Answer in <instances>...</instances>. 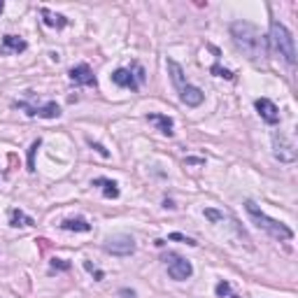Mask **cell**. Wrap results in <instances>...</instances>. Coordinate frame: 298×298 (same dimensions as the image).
I'll return each instance as SVG.
<instances>
[{"instance_id": "cell-22", "label": "cell", "mask_w": 298, "mask_h": 298, "mask_svg": "<svg viewBox=\"0 0 298 298\" xmlns=\"http://www.w3.org/2000/svg\"><path fill=\"white\" fill-rule=\"evenodd\" d=\"M168 240H180V243H187V245H191V247H196V245H198L193 237H187L184 233H170V235H168Z\"/></svg>"}, {"instance_id": "cell-12", "label": "cell", "mask_w": 298, "mask_h": 298, "mask_svg": "<svg viewBox=\"0 0 298 298\" xmlns=\"http://www.w3.org/2000/svg\"><path fill=\"white\" fill-rule=\"evenodd\" d=\"M28 49V42L19 35H5L0 42V54H21Z\"/></svg>"}, {"instance_id": "cell-24", "label": "cell", "mask_w": 298, "mask_h": 298, "mask_svg": "<svg viewBox=\"0 0 298 298\" xmlns=\"http://www.w3.org/2000/svg\"><path fill=\"white\" fill-rule=\"evenodd\" d=\"M51 268H58V271H70V263L66 259H51Z\"/></svg>"}, {"instance_id": "cell-16", "label": "cell", "mask_w": 298, "mask_h": 298, "mask_svg": "<svg viewBox=\"0 0 298 298\" xmlns=\"http://www.w3.org/2000/svg\"><path fill=\"white\" fill-rule=\"evenodd\" d=\"M94 187H103L105 198H119V184L112 182V180H107V177H96Z\"/></svg>"}, {"instance_id": "cell-11", "label": "cell", "mask_w": 298, "mask_h": 298, "mask_svg": "<svg viewBox=\"0 0 298 298\" xmlns=\"http://www.w3.org/2000/svg\"><path fill=\"white\" fill-rule=\"evenodd\" d=\"M180 100H182L187 107H198L200 103L205 100V94L200 91L198 86H191V84H187V86L180 88Z\"/></svg>"}, {"instance_id": "cell-18", "label": "cell", "mask_w": 298, "mask_h": 298, "mask_svg": "<svg viewBox=\"0 0 298 298\" xmlns=\"http://www.w3.org/2000/svg\"><path fill=\"white\" fill-rule=\"evenodd\" d=\"M168 70H170L172 84H175L177 88L187 86V82H184V72H182V68H180V63H175V61H168Z\"/></svg>"}, {"instance_id": "cell-20", "label": "cell", "mask_w": 298, "mask_h": 298, "mask_svg": "<svg viewBox=\"0 0 298 298\" xmlns=\"http://www.w3.org/2000/svg\"><path fill=\"white\" fill-rule=\"evenodd\" d=\"M40 144H42V140H33V144H31V149H28V170L35 172V154H38Z\"/></svg>"}, {"instance_id": "cell-25", "label": "cell", "mask_w": 298, "mask_h": 298, "mask_svg": "<svg viewBox=\"0 0 298 298\" xmlns=\"http://www.w3.org/2000/svg\"><path fill=\"white\" fill-rule=\"evenodd\" d=\"M88 144H91V147H94V149H96V152H98L100 156H105V159H107V156H110V152H107V149L103 147V144H100V142H94V140H88Z\"/></svg>"}, {"instance_id": "cell-23", "label": "cell", "mask_w": 298, "mask_h": 298, "mask_svg": "<svg viewBox=\"0 0 298 298\" xmlns=\"http://www.w3.org/2000/svg\"><path fill=\"white\" fill-rule=\"evenodd\" d=\"M203 215H205V219H210V221H221V219H224V215H221V212H217V210H212V207H205Z\"/></svg>"}, {"instance_id": "cell-3", "label": "cell", "mask_w": 298, "mask_h": 298, "mask_svg": "<svg viewBox=\"0 0 298 298\" xmlns=\"http://www.w3.org/2000/svg\"><path fill=\"white\" fill-rule=\"evenodd\" d=\"M268 44L277 56H282L289 66H296V42H293L291 33L287 31L284 23H280L277 19L271 21V35H268Z\"/></svg>"}, {"instance_id": "cell-1", "label": "cell", "mask_w": 298, "mask_h": 298, "mask_svg": "<svg viewBox=\"0 0 298 298\" xmlns=\"http://www.w3.org/2000/svg\"><path fill=\"white\" fill-rule=\"evenodd\" d=\"M231 38L235 47L247 56L249 61H261L268 56V40L261 35V31L249 21H233Z\"/></svg>"}, {"instance_id": "cell-19", "label": "cell", "mask_w": 298, "mask_h": 298, "mask_svg": "<svg viewBox=\"0 0 298 298\" xmlns=\"http://www.w3.org/2000/svg\"><path fill=\"white\" fill-rule=\"evenodd\" d=\"M215 293H217V298H240V296H235V293H231V284H228L226 280H221L219 284H217Z\"/></svg>"}, {"instance_id": "cell-27", "label": "cell", "mask_w": 298, "mask_h": 298, "mask_svg": "<svg viewBox=\"0 0 298 298\" xmlns=\"http://www.w3.org/2000/svg\"><path fill=\"white\" fill-rule=\"evenodd\" d=\"M3 10H5V5H3V3H0V14H3Z\"/></svg>"}, {"instance_id": "cell-14", "label": "cell", "mask_w": 298, "mask_h": 298, "mask_svg": "<svg viewBox=\"0 0 298 298\" xmlns=\"http://www.w3.org/2000/svg\"><path fill=\"white\" fill-rule=\"evenodd\" d=\"M58 226H61L63 231H77V233H88V231H91V224H88L86 219H82V217H70V219H63Z\"/></svg>"}, {"instance_id": "cell-15", "label": "cell", "mask_w": 298, "mask_h": 298, "mask_svg": "<svg viewBox=\"0 0 298 298\" xmlns=\"http://www.w3.org/2000/svg\"><path fill=\"white\" fill-rule=\"evenodd\" d=\"M40 14H42L44 26H49V28H66L68 26V19L63 17V14H56V12L47 10V7H42V10H40Z\"/></svg>"}, {"instance_id": "cell-6", "label": "cell", "mask_w": 298, "mask_h": 298, "mask_svg": "<svg viewBox=\"0 0 298 298\" xmlns=\"http://www.w3.org/2000/svg\"><path fill=\"white\" fill-rule=\"evenodd\" d=\"M273 147H275V156L282 163H293L296 161V147L282 131L273 133Z\"/></svg>"}, {"instance_id": "cell-17", "label": "cell", "mask_w": 298, "mask_h": 298, "mask_svg": "<svg viewBox=\"0 0 298 298\" xmlns=\"http://www.w3.org/2000/svg\"><path fill=\"white\" fill-rule=\"evenodd\" d=\"M10 224L12 226H35V219L33 217H28V215H23L21 210H17V207H14V210L10 212Z\"/></svg>"}, {"instance_id": "cell-7", "label": "cell", "mask_w": 298, "mask_h": 298, "mask_svg": "<svg viewBox=\"0 0 298 298\" xmlns=\"http://www.w3.org/2000/svg\"><path fill=\"white\" fill-rule=\"evenodd\" d=\"M168 259H170V263H168V275H170L172 280L184 282V280H189V277L193 275L191 261L182 259V256H177V254H168L166 261H168Z\"/></svg>"}, {"instance_id": "cell-4", "label": "cell", "mask_w": 298, "mask_h": 298, "mask_svg": "<svg viewBox=\"0 0 298 298\" xmlns=\"http://www.w3.org/2000/svg\"><path fill=\"white\" fill-rule=\"evenodd\" d=\"M112 82H114L116 86L138 91L140 84L144 82V68L142 66H133V70H128V68H116V70L112 72Z\"/></svg>"}, {"instance_id": "cell-13", "label": "cell", "mask_w": 298, "mask_h": 298, "mask_svg": "<svg viewBox=\"0 0 298 298\" xmlns=\"http://www.w3.org/2000/svg\"><path fill=\"white\" fill-rule=\"evenodd\" d=\"M147 122L149 124H156V126H159V131L163 133V135H168V138H172V135H175V122H172L168 114H147Z\"/></svg>"}, {"instance_id": "cell-10", "label": "cell", "mask_w": 298, "mask_h": 298, "mask_svg": "<svg viewBox=\"0 0 298 298\" xmlns=\"http://www.w3.org/2000/svg\"><path fill=\"white\" fill-rule=\"evenodd\" d=\"M70 79L75 84H84V86H98V79H96V75H94V70H91V66L88 63H79V66H75V68H70Z\"/></svg>"}, {"instance_id": "cell-26", "label": "cell", "mask_w": 298, "mask_h": 298, "mask_svg": "<svg viewBox=\"0 0 298 298\" xmlns=\"http://www.w3.org/2000/svg\"><path fill=\"white\" fill-rule=\"evenodd\" d=\"M187 163H205L203 159H187Z\"/></svg>"}, {"instance_id": "cell-2", "label": "cell", "mask_w": 298, "mask_h": 298, "mask_svg": "<svg viewBox=\"0 0 298 298\" xmlns=\"http://www.w3.org/2000/svg\"><path fill=\"white\" fill-rule=\"evenodd\" d=\"M245 210H247L249 219L254 221L261 231L268 233L271 237H275V240H291L293 237V231L287 226V224H282V221H277V219H271L254 200H245Z\"/></svg>"}, {"instance_id": "cell-8", "label": "cell", "mask_w": 298, "mask_h": 298, "mask_svg": "<svg viewBox=\"0 0 298 298\" xmlns=\"http://www.w3.org/2000/svg\"><path fill=\"white\" fill-rule=\"evenodd\" d=\"M17 107L26 110L28 116H42V119H58V116H61V107H58L56 100H49V103L42 107H33V105H28V103H17Z\"/></svg>"}, {"instance_id": "cell-9", "label": "cell", "mask_w": 298, "mask_h": 298, "mask_svg": "<svg viewBox=\"0 0 298 298\" xmlns=\"http://www.w3.org/2000/svg\"><path fill=\"white\" fill-rule=\"evenodd\" d=\"M254 107L265 124H271V126H277V124H280V110H277V105L271 98H256Z\"/></svg>"}, {"instance_id": "cell-5", "label": "cell", "mask_w": 298, "mask_h": 298, "mask_svg": "<svg viewBox=\"0 0 298 298\" xmlns=\"http://www.w3.org/2000/svg\"><path fill=\"white\" fill-rule=\"evenodd\" d=\"M103 249L112 256H131L135 252V240H133V235H126V233H114V235L105 237Z\"/></svg>"}, {"instance_id": "cell-21", "label": "cell", "mask_w": 298, "mask_h": 298, "mask_svg": "<svg viewBox=\"0 0 298 298\" xmlns=\"http://www.w3.org/2000/svg\"><path fill=\"white\" fill-rule=\"evenodd\" d=\"M210 72H212V75H217V77H224V79H233V72H231V70H226V68H221L219 63H215V66L210 68Z\"/></svg>"}]
</instances>
